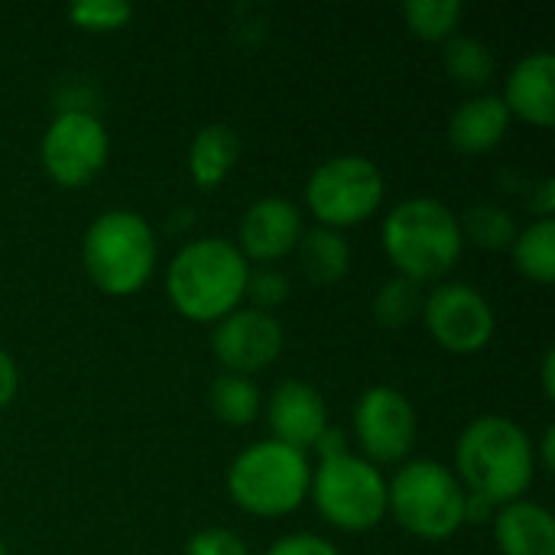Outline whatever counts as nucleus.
<instances>
[{
	"mask_svg": "<svg viewBox=\"0 0 555 555\" xmlns=\"http://www.w3.org/2000/svg\"><path fill=\"white\" fill-rule=\"evenodd\" d=\"M455 478L494 507L520 501L537 478V446L511 416H478L455 442Z\"/></svg>",
	"mask_w": 555,
	"mask_h": 555,
	"instance_id": "nucleus-1",
	"label": "nucleus"
},
{
	"mask_svg": "<svg viewBox=\"0 0 555 555\" xmlns=\"http://www.w3.org/2000/svg\"><path fill=\"white\" fill-rule=\"evenodd\" d=\"M250 263L234 241L195 237L176 250L166 270V296L172 309L202 325H215L241 309Z\"/></svg>",
	"mask_w": 555,
	"mask_h": 555,
	"instance_id": "nucleus-2",
	"label": "nucleus"
},
{
	"mask_svg": "<svg viewBox=\"0 0 555 555\" xmlns=\"http://www.w3.org/2000/svg\"><path fill=\"white\" fill-rule=\"evenodd\" d=\"M380 241L397 276L420 286L442 283L465 247L459 215L433 195H413L393 205L384 218Z\"/></svg>",
	"mask_w": 555,
	"mask_h": 555,
	"instance_id": "nucleus-3",
	"label": "nucleus"
},
{
	"mask_svg": "<svg viewBox=\"0 0 555 555\" xmlns=\"http://www.w3.org/2000/svg\"><path fill=\"white\" fill-rule=\"evenodd\" d=\"M159 260V244L146 218L130 208L98 215L81 237V267L88 280L114 299L140 293Z\"/></svg>",
	"mask_w": 555,
	"mask_h": 555,
	"instance_id": "nucleus-4",
	"label": "nucleus"
},
{
	"mask_svg": "<svg viewBox=\"0 0 555 555\" xmlns=\"http://www.w3.org/2000/svg\"><path fill=\"white\" fill-rule=\"evenodd\" d=\"M309 455L276 439L254 442L228 465V494L250 517H286L309 498Z\"/></svg>",
	"mask_w": 555,
	"mask_h": 555,
	"instance_id": "nucleus-5",
	"label": "nucleus"
},
{
	"mask_svg": "<svg viewBox=\"0 0 555 555\" xmlns=\"http://www.w3.org/2000/svg\"><path fill=\"white\" fill-rule=\"evenodd\" d=\"M387 514L410 537L442 543L465 527V488L436 459L403 462L387 481Z\"/></svg>",
	"mask_w": 555,
	"mask_h": 555,
	"instance_id": "nucleus-6",
	"label": "nucleus"
},
{
	"mask_svg": "<svg viewBox=\"0 0 555 555\" xmlns=\"http://www.w3.org/2000/svg\"><path fill=\"white\" fill-rule=\"evenodd\" d=\"M309 498L315 511L345 533L374 530L387 517V478L354 452L319 462V468H312Z\"/></svg>",
	"mask_w": 555,
	"mask_h": 555,
	"instance_id": "nucleus-7",
	"label": "nucleus"
},
{
	"mask_svg": "<svg viewBox=\"0 0 555 555\" xmlns=\"http://www.w3.org/2000/svg\"><path fill=\"white\" fill-rule=\"evenodd\" d=\"M384 172L361 153H341L319 163L306 182V208L319 228L345 231L367 221L384 202Z\"/></svg>",
	"mask_w": 555,
	"mask_h": 555,
	"instance_id": "nucleus-8",
	"label": "nucleus"
},
{
	"mask_svg": "<svg viewBox=\"0 0 555 555\" xmlns=\"http://www.w3.org/2000/svg\"><path fill=\"white\" fill-rule=\"evenodd\" d=\"M107 153H111L107 127L85 107L59 111L49 120L39 143L42 169L62 189L88 185L107 166Z\"/></svg>",
	"mask_w": 555,
	"mask_h": 555,
	"instance_id": "nucleus-9",
	"label": "nucleus"
},
{
	"mask_svg": "<svg viewBox=\"0 0 555 555\" xmlns=\"http://www.w3.org/2000/svg\"><path fill=\"white\" fill-rule=\"evenodd\" d=\"M429 338L452 354H475L491 345L498 319L491 302L468 283L446 280L423 296L420 312Z\"/></svg>",
	"mask_w": 555,
	"mask_h": 555,
	"instance_id": "nucleus-10",
	"label": "nucleus"
},
{
	"mask_svg": "<svg viewBox=\"0 0 555 555\" xmlns=\"http://www.w3.org/2000/svg\"><path fill=\"white\" fill-rule=\"evenodd\" d=\"M354 439L371 465H403L416 446L420 420L410 397L390 384L367 387L354 403Z\"/></svg>",
	"mask_w": 555,
	"mask_h": 555,
	"instance_id": "nucleus-11",
	"label": "nucleus"
},
{
	"mask_svg": "<svg viewBox=\"0 0 555 555\" xmlns=\"http://www.w3.org/2000/svg\"><path fill=\"white\" fill-rule=\"evenodd\" d=\"M283 325L276 315L241 306L221 322H215L211 332V354L224 367V374H244L254 377L257 371L270 367L283 351Z\"/></svg>",
	"mask_w": 555,
	"mask_h": 555,
	"instance_id": "nucleus-12",
	"label": "nucleus"
},
{
	"mask_svg": "<svg viewBox=\"0 0 555 555\" xmlns=\"http://www.w3.org/2000/svg\"><path fill=\"white\" fill-rule=\"evenodd\" d=\"M302 241V215L283 195L257 198L237 224V250L247 263L273 267L276 260L289 257Z\"/></svg>",
	"mask_w": 555,
	"mask_h": 555,
	"instance_id": "nucleus-13",
	"label": "nucleus"
},
{
	"mask_svg": "<svg viewBox=\"0 0 555 555\" xmlns=\"http://www.w3.org/2000/svg\"><path fill=\"white\" fill-rule=\"evenodd\" d=\"M267 423L276 442L306 452L328 429V406L312 384L283 380L267 403Z\"/></svg>",
	"mask_w": 555,
	"mask_h": 555,
	"instance_id": "nucleus-14",
	"label": "nucleus"
},
{
	"mask_svg": "<svg viewBox=\"0 0 555 555\" xmlns=\"http://www.w3.org/2000/svg\"><path fill=\"white\" fill-rule=\"evenodd\" d=\"M504 107L511 117H520L530 127H553L555 124V55L540 49L524 55L507 81H504V94H501Z\"/></svg>",
	"mask_w": 555,
	"mask_h": 555,
	"instance_id": "nucleus-15",
	"label": "nucleus"
},
{
	"mask_svg": "<svg viewBox=\"0 0 555 555\" xmlns=\"http://www.w3.org/2000/svg\"><path fill=\"white\" fill-rule=\"evenodd\" d=\"M491 530L501 555H555L553 514L537 501L520 498L498 507Z\"/></svg>",
	"mask_w": 555,
	"mask_h": 555,
	"instance_id": "nucleus-16",
	"label": "nucleus"
},
{
	"mask_svg": "<svg viewBox=\"0 0 555 555\" xmlns=\"http://www.w3.org/2000/svg\"><path fill=\"white\" fill-rule=\"evenodd\" d=\"M511 130V114L501 94H475L449 117V143L465 156L491 153Z\"/></svg>",
	"mask_w": 555,
	"mask_h": 555,
	"instance_id": "nucleus-17",
	"label": "nucleus"
},
{
	"mask_svg": "<svg viewBox=\"0 0 555 555\" xmlns=\"http://www.w3.org/2000/svg\"><path fill=\"white\" fill-rule=\"evenodd\" d=\"M241 140L228 124H205L189 146V176L198 189H218L237 166Z\"/></svg>",
	"mask_w": 555,
	"mask_h": 555,
	"instance_id": "nucleus-18",
	"label": "nucleus"
},
{
	"mask_svg": "<svg viewBox=\"0 0 555 555\" xmlns=\"http://www.w3.org/2000/svg\"><path fill=\"white\" fill-rule=\"evenodd\" d=\"M296 254H299V270L312 286H335L351 270V244L341 231L332 228L302 231Z\"/></svg>",
	"mask_w": 555,
	"mask_h": 555,
	"instance_id": "nucleus-19",
	"label": "nucleus"
},
{
	"mask_svg": "<svg viewBox=\"0 0 555 555\" xmlns=\"http://www.w3.org/2000/svg\"><path fill=\"white\" fill-rule=\"evenodd\" d=\"M208 406L218 416V423L224 426H250L260 410H263V397L254 377L244 374H218L208 387Z\"/></svg>",
	"mask_w": 555,
	"mask_h": 555,
	"instance_id": "nucleus-20",
	"label": "nucleus"
},
{
	"mask_svg": "<svg viewBox=\"0 0 555 555\" xmlns=\"http://www.w3.org/2000/svg\"><path fill=\"white\" fill-rule=\"evenodd\" d=\"M511 257L524 280L550 286L555 280V218H540L530 228L517 231Z\"/></svg>",
	"mask_w": 555,
	"mask_h": 555,
	"instance_id": "nucleus-21",
	"label": "nucleus"
},
{
	"mask_svg": "<svg viewBox=\"0 0 555 555\" xmlns=\"http://www.w3.org/2000/svg\"><path fill=\"white\" fill-rule=\"evenodd\" d=\"M442 68L462 88H485L494 78V52L475 36H452L442 42Z\"/></svg>",
	"mask_w": 555,
	"mask_h": 555,
	"instance_id": "nucleus-22",
	"label": "nucleus"
},
{
	"mask_svg": "<svg viewBox=\"0 0 555 555\" xmlns=\"http://www.w3.org/2000/svg\"><path fill=\"white\" fill-rule=\"evenodd\" d=\"M465 16L462 0H410L403 3V20L416 39L446 42L459 33Z\"/></svg>",
	"mask_w": 555,
	"mask_h": 555,
	"instance_id": "nucleus-23",
	"label": "nucleus"
},
{
	"mask_svg": "<svg viewBox=\"0 0 555 555\" xmlns=\"http://www.w3.org/2000/svg\"><path fill=\"white\" fill-rule=\"evenodd\" d=\"M459 228H462V241H472L475 247H485V250L511 247L517 231H520L514 215L507 208H501V205H475V208H468L459 218Z\"/></svg>",
	"mask_w": 555,
	"mask_h": 555,
	"instance_id": "nucleus-24",
	"label": "nucleus"
},
{
	"mask_svg": "<svg viewBox=\"0 0 555 555\" xmlns=\"http://www.w3.org/2000/svg\"><path fill=\"white\" fill-rule=\"evenodd\" d=\"M423 286L420 283H413V280H403V276H393V280H387L380 289H377V296H374V302H371V312H374V319L384 325V328H403V325H410L413 319H420V312H423Z\"/></svg>",
	"mask_w": 555,
	"mask_h": 555,
	"instance_id": "nucleus-25",
	"label": "nucleus"
},
{
	"mask_svg": "<svg viewBox=\"0 0 555 555\" xmlns=\"http://www.w3.org/2000/svg\"><path fill=\"white\" fill-rule=\"evenodd\" d=\"M68 20L88 33H114L133 20V7L127 0H78L68 7Z\"/></svg>",
	"mask_w": 555,
	"mask_h": 555,
	"instance_id": "nucleus-26",
	"label": "nucleus"
},
{
	"mask_svg": "<svg viewBox=\"0 0 555 555\" xmlns=\"http://www.w3.org/2000/svg\"><path fill=\"white\" fill-rule=\"evenodd\" d=\"M244 299H250V309L273 315V309H280L289 299V276L276 267H250Z\"/></svg>",
	"mask_w": 555,
	"mask_h": 555,
	"instance_id": "nucleus-27",
	"label": "nucleus"
},
{
	"mask_svg": "<svg viewBox=\"0 0 555 555\" xmlns=\"http://www.w3.org/2000/svg\"><path fill=\"white\" fill-rule=\"evenodd\" d=\"M185 555H250V550L234 530L208 527V530H198L195 537H189Z\"/></svg>",
	"mask_w": 555,
	"mask_h": 555,
	"instance_id": "nucleus-28",
	"label": "nucleus"
},
{
	"mask_svg": "<svg viewBox=\"0 0 555 555\" xmlns=\"http://www.w3.org/2000/svg\"><path fill=\"white\" fill-rule=\"evenodd\" d=\"M263 555H341L319 533H289L280 537Z\"/></svg>",
	"mask_w": 555,
	"mask_h": 555,
	"instance_id": "nucleus-29",
	"label": "nucleus"
},
{
	"mask_svg": "<svg viewBox=\"0 0 555 555\" xmlns=\"http://www.w3.org/2000/svg\"><path fill=\"white\" fill-rule=\"evenodd\" d=\"M16 390H20V371H16V361L13 354L0 345V410L10 406L16 400Z\"/></svg>",
	"mask_w": 555,
	"mask_h": 555,
	"instance_id": "nucleus-30",
	"label": "nucleus"
},
{
	"mask_svg": "<svg viewBox=\"0 0 555 555\" xmlns=\"http://www.w3.org/2000/svg\"><path fill=\"white\" fill-rule=\"evenodd\" d=\"M312 449L319 452V459H322V462H328V459H338V455H348V436H345L341 429L328 426V429L319 436V442H315Z\"/></svg>",
	"mask_w": 555,
	"mask_h": 555,
	"instance_id": "nucleus-31",
	"label": "nucleus"
},
{
	"mask_svg": "<svg viewBox=\"0 0 555 555\" xmlns=\"http://www.w3.org/2000/svg\"><path fill=\"white\" fill-rule=\"evenodd\" d=\"M494 514H498V507L488 498L465 491V524H491Z\"/></svg>",
	"mask_w": 555,
	"mask_h": 555,
	"instance_id": "nucleus-32",
	"label": "nucleus"
},
{
	"mask_svg": "<svg viewBox=\"0 0 555 555\" xmlns=\"http://www.w3.org/2000/svg\"><path fill=\"white\" fill-rule=\"evenodd\" d=\"M530 205H533V211H537V221H540V218H553V211H555L553 179H543V182H540V189H537V195L530 198Z\"/></svg>",
	"mask_w": 555,
	"mask_h": 555,
	"instance_id": "nucleus-33",
	"label": "nucleus"
},
{
	"mask_svg": "<svg viewBox=\"0 0 555 555\" xmlns=\"http://www.w3.org/2000/svg\"><path fill=\"white\" fill-rule=\"evenodd\" d=\"M533 446H540V452H537V468H543V472H553L555 468V429L550 426L546 433H543V439L540 442H533Z\"/></svg>",
	"mask_w": 555,
	"mask_h": 555,
	"instance_id": "nucleus-34",
	"label": "nucleus"
},
{
	"mask_svg": "<svg viewBox=\"0 0 555 555\" xmlns=\"http://www.w3.org/2000/svg\"><path fill=\"white\" fill-rule=\"evenodd\" d=\"M540 380H543V397L555 400V351L550 348L540 361Z\"/></svg>",
	"mask_w": 555,
	"mask_h": 555,
	"instance_id": "nucleus-35",
	"label": "nucleus"
},
{
	"mask_svg": "<svg viewBox=\"0 0 555 555\" xmlns=\"http://www.w3.org/2000/svg\"><path fill=\"white\" fill-rule=\"evenodd\" d=\"M0 555H7V546H3V540H0Z\"/></svg>",
	"mask_w": 555,
	"mask_h": 555,
	"instance_id": "nucleus-36",
	"label": "nucleus"
}]
</instances>
